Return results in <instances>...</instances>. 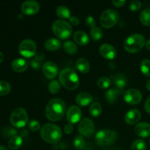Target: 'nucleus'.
I'll return each instance as SVG.
<instances>
[{"mask_svg": "<svg viewBox=\"0 0 150 150\" xmlns=\"http://www.w3.org/2000/svg\"><path fill=\"white\" fill-rule=\"evenodd\" d=\"M103 150H108V149H103Z\"/></svg>", "mask_w": 150, "mask_h": 150, "instance_id": "obj_52", "label": "nucleus"}, {"mask_svg": "<svg viewBox=\"0 0 150 150\" xmlns=\"http://www.w3.org/2000/svg\"><path fill=\"white\" fill-rule=\"evenodd\" d=\"M73 131V126L71 123H67L64 127V132L66 134H70Z\"/></svg>", "mask_w": 150, "mask_h": 150, "instance_id": "obj_42", "label": "nucleus"}, {"mask_svg": "<svg viewBox=\"0 0 150 150\" xmlns=\"http://www.w3.org/2000/svg\"><path fill=\"white\" fill-rule=\"evenodd\" d=\"M73 145H74V147L78 150H81L85 147L86 142L81 135H78L75 137L74 141H73Z\"/></svg>", "mask_w": 150, "mask_h": 150, "instance_id": "obj_31", "label": "nucleus"}, {"mask_svg": "<svg viewBox=\"0 0 150 150\" xmlns=\"http://www.w3.org/2000/svg\"><path fill=\"white\" fill-rule=\"evenodd\" d=\"M126 2L127 1L125 0H122H122H113L112 1V4L117 7H122V6H124L126 4Z\"/></svg>", "mask_w": 150, "mask_h": 150, "instance_id": "obj_43", "label": "nucleus"}, {"mask_svg": "<svg viewBox=\"0 0 150 150\" xmlns=\"http://www.w3.org/2000/svg\"><path fill=\"white\" fill-rule=\"evenodd\" d=\"M145 46H146V48H147L148 50H149V51H150V39L147 40L146 41V44H145Z\"/></svg>", "mask_w": 150, "mask_h": 150, "instance_id": "obj_46", "label": "nucleus"}, {"mask_svg": "<svg viewBox=\"0 0 150 150\" xmlns=\"http://www.w3.org/2000/svg\"><path fill=\"white\" fill-rule=\"evenodd\" d=\"M56 13L59 18L62 19H67L71 17L70 9L64 5H60L56 10Z\"/></svg>", "mask_w": 150, "mask_h": 150, "instance_id": "obj_26", "label": "nucleus"}, {"mask_svg": "<svg viewBox=\"0 0 150 150\" xmlns=\"http://www.w3.org/2000/svg\"><path fill=\"white\" fill-rule=\"evenodd\" d=\"M29 67V62L23 58H17L12 62L11 67L15 72L22 73L25 71Z\"/></svg>", "mask_w": 150, "mask_h": 150, "instance_id": "obj_19", "label": "nucleus"}, {"mask_svg": "<svg viewBox=\"0 0 150 150\" xmlns=\"http://www.w3.org/2000/svg\"><path fill=\"white\" fill-rule=\"evenodd\" d=\"M91 38L94 40H100L103 38V31L100 27L95 26V27L91 29L90 31Z\"/></svg>", "mask_w": 150, "mask_h": 150, "instance_id": "obj_37", "label": "nucleus"}, {"mask_svg": "<svg viewBox=\"0 0 150 150\" xmlns=\"http://www.w3.org/2000/svg\"><path fill=\"white\" fill-rule=\"evenodd\" d=\"M44 59V54L42 52H40L38 54H35L34 58L31 61V66L33 69L38 70L41 66L42 61Z\"/></svg>", "mask_w": 150, "mask_h": 150, "instance_id": "obj_28", "label": "nucleus"}, {"mask_svg": "<svg viewBox=\"0 0 150 150\" xmlns=\"http://www.w3.org/2000/svg\"><path fill=\"white\" fill-rule=\"evenodd\" d=\"M63 49L67 54L73 55V54H76L77 53L78 46L73 41L67 40L63 44Z\"/></svg>", "mask_w": 150, "mask_h": 150, "instance_id": "obj_27", "label": "nucleus"}, {"mask_svg": "<svg viewBox=\"0 0 150 150\" xmlns=\"http://www.w3.org/2000/svg\"><path fill=\"white\" fill-rule=\"evenodd\" d=\"M0 150H8L4 146H0Z\"/></svg>", "mask_w": 150, "mask_h": 150, "instance_id": "obj_50", "label": "nucleus"}, {"mask_svg": "<svg viewBox=\"0 0 150 150\" xmlns=\"http://www.w3.org/2000/svg\"><path fill=\"white\" fill-rule=\"evenodd\" d=\"M40 136L44 142L55 144L62 139V130L57 125L48 123L41 127Z\"/></svg>", "mask_w": 150, "mask_h": 150, "instance_id": "obj_3", "label": "nucleus"}, {"mask_svg": "<svg viewBox=\"0 0 150 150\" xmlns=\"http://www.w3.org/2000/svg\"><path fill=\"white\" fill-rule=\"evenodd\" d=\"M11 85L5 81H0V96L8 95L11 91Z\"/></svg>", "mask_w": 150, "mask_h": 150, "instance_id": "obj_33", "label": "nucleus"}, {"mask_svg": "<svg viewBox=\"0 0 150 150\" xmlns=\"http://www.w3.org/2000/svg\"><path fill=\"white\" fill-rule=\"evenodd\" d=\"M59 81L66 89L70 91L77 89L80 83L79 76L73 69L65 67L59 74Z\"/></svg>", "mask_w": 150, "mask_h": 150, "instance_id": "obj_2", "label": "nucleus"}, {"mask_svg": "<svg viewBox=\"0 0 150 150\" xmlns=\"http://www.w3.org/2000/svg\"><path fill=\"white\" fill-rule=\"evenodd\" d=\"M65 109V103L63 100L58 98H52L45 107V115L49 121L57 122L64 117Z\"/></svg>", "mask_w": 150, "mask_h": 150, "instance_id": "obj_1", "label": "nucleus"}, {"mask_svg": "<svg viewBox=\"0 0 150 150\" xmlns=\"http://www.w3.org/2000/svg\"><path fill=\"white\" fill-rule=\"evenodd\" d=\"M124 100L130 105H138L142 100V94L136 89H130L124 94Z\"/></svg>", "mask_w": 150, "mask_h": 150, "instance_id": "obj_11", "label": "nucleus"}, {"mask_svg": "<svg viewBox=\"0 0 150 150\" xmlns=\"http://www.w3.org/2000/svg\"><path fill=\"white\" fill-rule=\"evenodd\" d=\"M85 23H86V25L87 26L90 28H94L95 27V25H96V21H95V18L92 16H89L86 18L85 19Z\"/></svg>", "mask_w": 150, "mask_h": 150, "instance_id": "obj_40", "label": "nucleus"}, {"mask_svg": "<svg viewBox=\"0 0 150 150\" xmlns=\"http://www.w3.org/2000/svg\"><path fill=\"white\" fill-rule=\"evenodd\" d=\"M142 113L138 109H131L126 113L125 116V121L128 125L136 124L140 120Z\"/></svg>", "mask_w": 150, "mask_h": 150, "instance_id": "obj_17", "label": "nucleus"}, {"mask_svg": "<svg viewBox=\"0 0 150 150\" xmlns=\"http://www.w3.org/2000/svg\"><path fill=\"white\" fill-rule=\"evenodd\" d=\"M37 45L34 40L31 39H26L22 41L18 47V51L23 57L26 58H31L36 54Z\"/></svg>", "mask_w": 150, "mask_h": 150, "instance_id": "obj_9", "label": "nucleus"}, {"mask_svg": "<svg viewBox=\"0 0 150 150\" xmlns=\"http://www.w3.org/2000/svg\"><path fill=\"white\" fill-rule=\"evenodd\" d=\"M29 128L32 131L36 132L40 129V125L39 122L37 120H31L29 122Z\"/></svg>", "mask_w": 150, "mask_h": 150, "instance_id": "obj_39", "label": "nucleus"}, {"mask_svg": "<svg viewBox=\"0 0 150 150\" xmlns=\"http://www.w3.org/2000/svg\"><path fill=\"white\" fill-rule=\"evenodd\" d=\"M10 121L16 128H22L26 125L29 121L27 112L23 108H16L10 115Z\"/></svg>", "mask_w": 150, "mask_h": 150, "instance_id": "obj_8", "label": "nucleus"}, {"mask_svg": "<svg viewBox=\"0 0 150 150\" xmlns=\"http://www.w3.org/2000/svg\"><path fill=\"white\" fill-rule=\"evenodd\" d=\"M70 22L72 23V24L75 25V26H78L80 23V20H79V18L77 16H71V17L70 18Z\"/></svg>", "mask_w": 150, "mask_h": 150, "instance_id": "obj_44", "label": "nucleus"}, {"mask_svg": "<svg viewBox=\"0 0 150 150\" xmlns=\"http://www.w3.org/2000/svg\"><path fill=\"white\" fill-rule=\"evenodd\" d=\"M140 69L144 76L150 77V60L144 59L140 64Z\"/></svg>", "mask_w": 150, "mask_h": 150, "instance_id": "obj_35", "label": "nucleus"}, {"mask_svg": "<svg viewBox=\"0 0 150 150\" xmlns=\"http://www.w3.org/2000/svg\"><path fill=\"white\" fill-rule=\"evenodd\" d=\"M146 40L143 35L134 33L130 35L124 42V48L129 53H137L144 47Z\"/></svg>", "mask_w": 150, "mask_h": 150, "instance_id": "obj_4", "label": "nucleus"}, {"mask_svg": "<svg viewBox=\"0 0 150 150\" xmlns=\"http://www.w3.org/2000/svg\"><path fill=\"white\" fill-rule=\"evenodd\" d=\"M146 89H148V90L150 91V79H149V81H148L147 82H146Z\"/></svg>", "mask_w": 150, "mask_h": 150, "instance_id": "obj_49", "label": "nucleus"}, {"mask_svg": "<svg viewBox=\"0 0 150 150\" xmlns=\"http://www.w3.org/2000/svg\"><path fill=\"white\" fill-rule=\"evenodd\" d=\"M4 54L0 51V63H1L3 61H4Z\"/></svg>", "mask_w": 150, "mask_h": 150, "instance_id": "obj_48", "label": "nucleus"}, {"mask_svg": "<svg viewBox=\"0 0 150 150\" xmlns=\"http://www.w3.org/2000/svg\"><path fill=\"white\" fill-rule=\"evenodd\" d=\"M21 134L22 136H23V137H25V136H26L27 135H29V133H28V131L26 130H23V131L21 133Z\"/></svg>", "mask_w": 150, "mask_h": 150, "instance_id": "obj_47", "label": "nucleus"}, {"mask_svg": "<svg viewBox=\"0 0 150 150\" xmlns=\"http://www.w3.org/2000/svg\"><path fill=\"white\" fill-rule=\"evenodd\" d=\"M62 43L57 38H50L45 42V48L48 51H56L59 49Z\"/></svg>", "mask_w": 150, "mask_h": 150, "instance_id": "obj_22", "label": "nucleus"}, {"mask_svg": "<svg viewBox=\"0 0 150 150\" xmlns=\"http://www.w3.org/2000/svg\"><path fill=\"white\" fill-rule=\"evenodd\" d=\"M114 84L117 90L122 92L127 84V79L125 75L122 73H117L114 76Z\"/></svg>", "mask_w": 150, "mask_h": 150, "instance_id": "obj_20", "label": "nucleus"}, {"mask_svg": "<svg viewBox=\"0 0 150 150\" xmlns=\"http://www.w3.org/2000/svg\"><path fill=\"white\" fill-rule=\"evenodd\" d=\"M3 134L6 136H11L12 138L15 136H17V130L12 127H7L3 130Z\"/></svg>", "mask_w": 150, "mask_h": 150, "instance_id": "obj_41", "label": "nucleus"}, {"mask_svg": "<svg viewBox=\"0 0 150 150\" xmlns=\"http://www.w3.org/2000/svg\"><path fill=\"white\" fill-rule=\"evenodd\" d=\"M52 31L57 38L62 40H65L70 38L72 35L73 27L66 21L57 20L53 23Z\"/></svg>", "mask_w": 150, "mask_h": 150, "instance_id": "obj_5", "label": "nucleus"}, {"mask_svg": "<svg viewBox=\"0 0 150 150\" xmlns=\"http://www.w3.org/2000/svg\"><path fill=\"white\" fill-rule=\"evenodd\" d=\"M58 67L54 62L48 61L42 65V73L48 79H54L58 74Z\"/></svg>", "mask_w": 150, "mask_h": 150, "instance_id": "obj_14", "label": "nucleus"}, {"mask_svg": "<svg viewBox=\"0 0 150 150\" xmlns=\"http://www.w3.org/2000/svg\"><path fill=\"white\" fill-rule=\"evenodd\" d=\"M139 19L142 24L150 26V9L146 8L142 10L139 15Z\"/></svg>", "mask_w": 150, "mask_h": 150, "instance_id": "obj_29", "label": "nucleus"}, {"mask_svg": "<svg viewBox=\"0 0 150 150\" xmlns=\"http://www.w3.org/2000/svg\"><path fill=\"white\" fill-rule=\"evenodd\" d=\"M134 132L138 136L148 138L150 136V124L148 122H140L136 125Z\"/></svg>", "mask_w": 150, "mask_h": 150, "instance_id": "obj_16", "label": "nucleus"}, {"mask_svg": "<svg viewBox=\"0 0 150 150\" xmlns=\"http://www.w3.org/2000/svg\"><path fill=\"white\" fill-rule=\"evenodd\" d=\"M102 106L98 103H93L89 108V114L93 117H98L102 113Z\"/></svg>", "mask_w": 150, "mask_h": 150, "instance_id": "obj_30", "label": "nucleus"}, {"mask_svg": "<svg viewBox=\"0 0 150 150\" xmlns=\"http://www.w3.org/2000/svg\"><path fill=\"white\" fill-rule=\"evenodd\" d=\"M76 66L77 70L82 73H87L89 71V69H90L89 61L86 59L83 58V57L79 58L76 61Z\"/></svg>", "mask_w": 150, "mask_h": 150, "instance_id": "obj_23", "label": "nucleus"}, {"mask_svg": "<svg viewBox=\"0 0 150 150\" xmlns=\"http://www.w3.org/2000/svg\"><path fill=\"white\" fill-rule=\"evenodd\" d=\"M76 101L79 105L85 107L92 103L93 101V98L89 92H83L78 94L76 98Z\"/></svg>", "mask_w": 150, "mask_h": 150, "instance_id": "obj_18", "label": "nucleus"}, {"mask_svg": "<svg viewBox=\"0 0 150 150\" xmlns=\"http://www.w3.org/2000/svg\"><path fill=\"white\" fill-rule=\"evenodd\" d=\"M40 9V5L39 3L35 0H28L22 3L21 10L22 13L28 16L35 15L39 12Z\"/></svg>", "mask_w": 150, "mask_h": 150, "instance_id": "obj_12", "label": "nucleus"}, {"mask_svg": "<svg viewBox=\"0 0 150 150\" xmlns=\"http://www.w3.org/2000/svg\"><path fill=\"white\" fill-rule=\"evenodd\" d=\"M122 92L117 90V89H110L106 92L105 95V98L106 99V101L109 104H113L117 100L118 97Z\"/></svg>", "mask_w": 150, "mask_h": 150, "instance_id": "obj_24", "label": "nucleus"}, {"mask_svg": "<svg viewBox=\"0 0 150 150\" xmlns=\"http://www.w3.org/2000/svg\"><path fill=\"white\" fill-rule=\"evenodd\" d=\"M79 132L82 136L89 137L95 132V125L93 121L89 118H83L80 121L79 125Z\"/></svg>", "mask_w": 150, "mask_h": 150, "instance_id": "obj_10", "label": "nucleus"}, {"mask_svg": "<svg viewBox=\"0 0 150 150\" xmlns=\"http://www.w3.org/2000/svg\"><path fill=\"white\" fill-rule=\"evenodd\" d=\"M120 20V14L114 9H107L104 10L100 16V24L105 29L113 27L118 23Z\"/></svg>", "mask_w": 150, "mask_h": 150, "instance_id": "obj_7", "label": "nucleus"}, {"mask_svg": "<svg viewBox=\"0 0 150 150\" xmlns=\"http://www.w3.org/2000/svg\"><path fill=\"white\" fill-rule=\"evenodd\" d=\"M111 84V81L109 78L106 76H102L99 78L98 80V87L102 89H108Z\"/></svg>", "mask_w": 150, "mask_h": 150, "instance_id": "obj_34", "label": "nucleus"}, {"mask_svg": "<svg viewBox=\"0 0 150 150\" xmlns=\"http://www.w3.org/2000/svg\"><path fill=\"white\" fill-rule=\"evenodd\" d=\"M131 150H146V144L142 139H136L133 142Z\"/></svg>", "mask_w": 150, "mask_h": 150, "instance_id": "obj_36", "label": "nucleus"}, {"mask_svg": "<svg viewBox=\"0 0 150 150\" xmlns=\"http://www.w3.org/2000/svg\"><path fill=\"white\" fill-rule=\"evenodd\" d=\"M142 2L140 1H137V0H134V1H132L129 4V7H130V10L133 12L138 11V10H140L142 8Z\"/></svg>", "mask_w": 150, "mask_h": 150, "instance_id": "obj_38", "label": "nucleus"}, {"mask_svg": "<svg viewBox=\"0 0 150 150\" xmlns=\"http://www.w3.org/2000/svg\"><path fill=\"white\" fill-rule=\"evenodd\" d=\"M149 146H150V140H149Z\"/></svg>", "mask_w": 150, "mask_h": 150, "instance_id": "obj_51", "label": "nucleus"}, {"mask_svg": "<svg viewBox=\"0 0 150 150\" xmlns=\"http://www.w3.org/2000/svg\"><path fill=\"white\" fill-rule=\"evenodd\" d=\"M82 117V112L80 108L76 105H72L67 109L66 117L69 123L75 124L79 122Z\"/></svg>", "mask_w": 150, "mask_h": 150, "instance_id": "obj_13", "label": "nucleus"}, {"mask_svg": "<svg viewBox=\"0 0 150 150\" xmlns=\"http://www.w3.org/2000/svg\"><path fill=\"white\" fill-rule=\"evenodd\" d=\"M117 139V133L112 130H101L95 136V142L98 146L105 147L112 145Z\"/></svg>", "mask_w": 150, "mask_h": 150, "instance_id": "obj_6", "label": "nucleus"}, {"mask_svg": "<svg viewBox=\"0 0 150 150\" xmlns=\"http://www.w3.org/2000/svg\"><path fill=\"white\" fill-rule=\"evenodd\" d=\"M73 40L76 43L81 45H86L89 42V36L83 31H76L73 34Z\"/></svg>", "mask_w": 150, "mask_h": 150, "instance_id": "obj_21", "label": "nucleus"}, {"mask_svg": "<svg viewBox=\"0 0 150 150\" xmlns=\"http://www.w3.org/2000/svg\"><path fill=\"white\" fill-rule=\"evenodd\" d=\"M144 109L147 113L150 114V97L147 98L144 104Z\"/></svg>", "mask_w": 150, "mask_h": 150, "instance_id": "obj_45", "label": "nucleus"}, {"mask_svg": "<svg viewBox=\"0 0 150 150\" xmlns=\"http://www.w3.org/2000/svg\"><path fill=\"white\" fill-rule=\"evenodd\" d=\"M99 52L106 59H114L117 54L116 48L109 43L102 44L99 48Z\"/></svg>", "mask_w": 150, "mask_h": 150, "instance_id": "obj_15", "label": "nucleus"}, {"mask_svg": "<svg viewBox=\"0 0 150 150\" xmlns=\"http://www.w3.org/2000/svg\"><path fill=\"white\" fill-rule=\"evenodd\" d=\"M23 144V139L20 136H15L10 139L8 146L11 150H17L21 147Z\"/></svg>", "mask_w": 150, "mask_h": 150, "instance_id": "obj_25", "label": "nucleus"}, {"mask_svg": "<svg viewBox=\"0 0 150 150\" xmlns=\"http://www.w3.org/2000/svg\"><path fill=\"white\" fill-rule=\"evenodd\" d=\"M61 89V83L57 80H52L48 84V90L53 95L58 93Z\"/></svg>", "mask_w": 150, "mask_h": 150, "instance_id": "obj_32", "label": "nucleus"}]
</instances>
